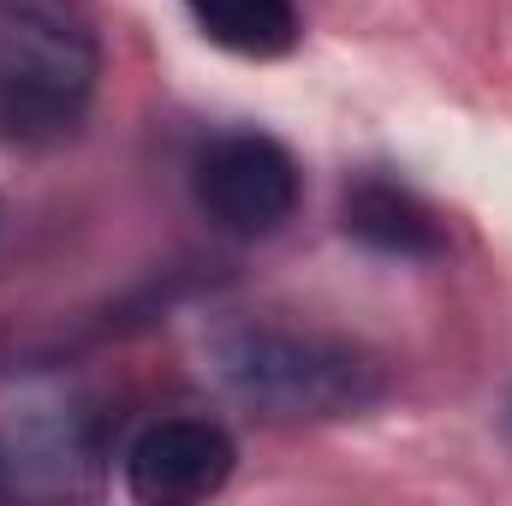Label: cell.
<instances>
[{"instance_id": "9c48e42d", "label": "cell", "mask_w": 512, "mask_h": 506, "mask_svg": "<svg viewBox=\"0 0 512 506\" xmlns=\"http://www.w3.org/2000/svg\"><path fill=\"white\" fill-rule=\"evenodd\" d=\"M507 435H512V405H507Z\"/></svg>"}, {"instance_id": "7a4b0ae2", "label": "cell", "mask_w": 512, "mask_h": 506, "mask_svg": "<svg viewBox=\"0 0 512 506\" xmlns=\"http://www.w3.org/2000/svg\"><path fill=\"white\" fill-rule=\"evenodd\" d=\"M102 42L84 0H0V143L54 149L84 126Z\"/></svg>"}, {"instance_id": "52a82bcc", "label": "cell", "mask_w": 512, "mask_h": 506, "mask_svg": "<svg viewBox=\"0 0 512 506\" xmlns=\"http://www.w3.org/2000/svg\"><path fill=\"white\" fill-rule=\"evenodd\" d=\"M12 483H18V477H12V453L0 447V495H12Z\"/></svg>"}, {"instance_id": "277c9868", "label": "cell", "mask_w": 512, "mask_h": 506, "mask_svg": "<svg viewBox=\"0 0 512 506\" xmlns=\"http://www.w3.org/2000/svg\"><path fill=\"white\" fill-rule=\"evenodd\" d=\"M239 441L215 417H155L126 447V489L143 506H185L227 489Z\"/></svg>"}, {"instance_id": "8992f818", "label": "cell", "mask_w": 512, "mask_h": 506, "mask_svg": "<svg viewBox=\"0 0 512 506\" xmlns=\"http://www.w3.org/2000/svg\"><path fill=\"white\" fill-rule=\"evenodd\" d=\"M185 12L215 48L239 60H280L304 36V18L292 0H185Z\"/></svg>"}, {"instance_id": "6da1fadb", "label": "cell", "mask_w": 512, "mask_h": 506, "mask_svg": "<svg viewBox=\"0 0 512 506\" xmlns=\"http://www.w3.org/2000/svg\"><path fill=\"white\" fill-rule=\"evenodd\" d=\"M215 381L262 423H334L358 417L387 393L382 358L346 334L298 322H227L209 340Z\"/></svg>"}, {"instance_id": "5b68a950", "label": "cell", "mask_w": 512, "mask_h": 506, "mask_svg": "<svg viewBox=\"0 0 512 506\" xmlns=\"http://www.w3.org/2000/svg\"><path fill=\"white\" fill-rule=\"evenodd\" d=\"M340 233L358 239L364 251L376 256H399V262H429V256L447 251V221L441 209L393 179V173H358L340 197Z\"/></svg>"}, {"instance_id": "3957f363", "label": "cell", "mask_w": 512, "mask_h": 506, "mask_svg": "<svg viewBox=\"0 0 512 506\" xmlns=\"http://www.w3.org/2000/svg\"><path fill=\"white\" fill-rule=\"evenodd\" d=\"M191 197L197 209L233 233V239H268L298 215L304 167L298 155L256 126H227L197 143L191 155Z\"/></svg>"}, {"instance_id": "ba28073f", "label": "cell", "mask_w": 512, "mask_h": 506, "mask_svg": "<svg viewBox=\"0 0 512 506\" xmlns=\"http://www.w3.org/2000/svg\"><path fill=\"white\" fill-rule=\"evenodd\" d=\"M0 233H6V203H0Z\"/></svg>"}]
</instances>
